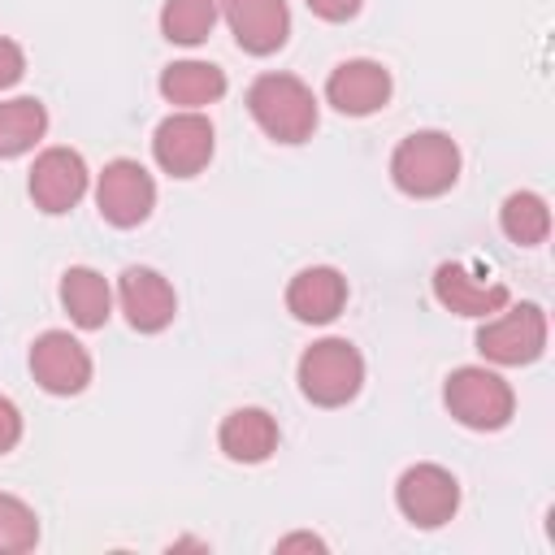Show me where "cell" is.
<instances>
[{"label":"cell","instance_id":"obj_1","mask_svg":"<svg viewBox=\"0 0 555 555\" xmlns=\"http://www.w3.org/2000/svg\"><path fill=\"white\" fill-rule=\"evenodd\" d=\"M247 113L278 143H304L317 130V95L295 74H260L247 87Z\"/></svg>","mask_w":555,"mask_h":555},{"label":"cell","instance_id":"obj_2","mask_svg":"<svg viewBox=\"0 0 555 555\" xmlns=\"http://www.w3.org/2000/svg\"><path fill=\"white\" fill-rule=\"evenodd\" d=\"M460 178V147L442 130H412L390 152V182L412 199H434Z\"/></svg>","mask_w":555,"mask_h":555},{"label":"cell","instance_id":"obj_3","mask_svg":"<svg viewBox=\"0 0 555 555\" xmlns=\"http://www.w3.org/2000/svg\"><path fill=\"white\" fill-rule=\"evenodd\" d=\"M299 390L317 408H343L364 386V356L347 338H321L299 356Z\"/></svg>","mask_w":555,"mask_h":555},{"label":"cell","instance_id":"obj_4","mask_svg":"<svg viewBox=\"0 0 555 555\" xmlns=\"http://www.w3.org/2000/svg\"><path fill=\"white\" fill-rule=\"evenodd\" d=\"M442 399H447V412H451L460 425L481 429V434L503 429V425L512 421V412H516L512 386H507L494 369H481V364L455 369V373L447 377V386H442Z\"/></svg>","mask_w":555,"mask_h":555},{"label":"cell","instance_id":"obj_5","mask_svg":"<svg viewBox=\"0 0 555 555\" xmlns=\"http://www.w3.org/2000/svg\"><path fill=\"white\" fill-rule=\"evenodd\" d=\"M95 208L117 230L143 225L152 217V208H156V182H152V173L139 160H130V156L108 160L100 169V182H95Z\"/></svg>","mask_w":555,"mask_h":555},{"label":"cell","instance_id":"obj_6","mask_svg":"<svg viewBox=\"0 0 555 555\" xmlns=\"http://www.w3.org/2000/svg\"><path fill=\"white\" fill-rule=\"evenodd\" d=\"M477 351L494 364H533L546 351V312L538 304L499 308V317L477 330Z\"/></svg>","mask_w":555,"mask_h":555},{"label":"cell","instance_id":"obj_7","mask_svg":"<svg viewBox=\"0 0 555 555\" xmlns=\"http://www.w3.org/2000/svg\"><path fill=\"white\" fill-rule=\"evenodd\" d=\"M212 147H217V134H212V121L199 108L169 113L152 134V156L173 178H195L212 160Z\"/></svg>","mask_w":555,"mask_h":555},{"label":"cell","instance_id":"obj_8","mask_svg":"<svg viewBox=\"0 0 555 555\" xmlns=\"http://www.w3.org/2000/svg\"><path fill=\"white\" fill-rule=\"evenodd\" d=\"M395 503L416 529H438L460 507V481L442 464H412L395 481Z\"/></svg>","mask_w":555,"mask_h":555},{"label":"cell","instance_id":"obj_9","mask_svg":"<svg viewBox=\"0 0 555 555\" xmlns=\"http://www.w3.org/2000/svg\"><path fill=\"white\" fill-rule=\"evenodd\" d=\"M30 373L48 395H82L91 382V351L69 330H43L30 343Z\"/></svg>","mask_w":555,"mask_h":555},{"label":"cell","instance_id":"obj_10","mask_svg":"<svg viewBox=\"0 0 555 555\" xmlns=\"http://www.w3.org/2000/svg\"><path fill=\"white\" fill-rule=\"evenodd\" d=\"M87 195V160L74 147H43L30 165V199L48 217L69 212Z\"/></svg>","mask_w":555,"mask_h":555},{"label":"cell","instance_id":"obj_11","mask_svg":"<svg viewBox=\"0 0 555 555\" xmlns=\"http://www.w3.org/2000/svg\"><path fill=\"white\" fill-rule=\"evenodd\" d=\"M117 299H121V312H126L130 330H139V334H160L178 312V295H173L169 278H160L147 264L121 269Z\"/></svg>","mask_w":555,"mask_h":555},{"label":"cell","instance_id":"obj_12","mask_svg":"<svg viewBox=\"0 0 555 555\" xmlns=\"http://www.w3.org/2000/svg\"><path fill=\"white\" fill-rule=\"evenodd\" d=\"M325 100L343 117H369V113L386 108V100H390V74H386L382 61H369V56L343 61L325 78Z\"/></svg>","mask_w":555,"mask_h":555},{"label":"cell","instance_id":"obj_13","mask_svg":"<svg viewBox=\"0 0 555 555\" xmlns=\"http://www.w3.org/2000/svg\"><path fill=\"white\" fill-rule=\"evenodd\" d=\"M225 26L234 43L251 56H269L286 43L291 35V9L286 0H221Z\"/></svg>","mask_w":555,"mask_h":555},{"label":"cell","instance_id":"obj_14","mask_svg":"<svg viewBox=\"0 0 555 555\" xmlns=\"http://www.w3.org/2000/svg\"><path fill=\"white\" fill-rule=\"evenodd\" d=\"M434 299L455 317H490V312L507 308V286L486 282L464 260H447L434 269Z\"/></svg>","mask_w":555,"mask_h":555},{"label":"cell","instance_id":"obj_15","mask_svg":"<svg viewBox=\"0 0 555 555\" xmlns=\"http://www.w3.org/2000/svg\"><path fill=\"white\" fill-rule=\"evenodd\" d=\"M347 304V278L334 264H308L291 278L286 286V308L304 325H325L343 312Z\"/></svg>","mask_w":555,"mask_h":555},{"label":"cell","instance_id":"obj_16","mask_svg":"<svg viewBox=\"0 0 555 555\" xmlns=\"http://www.w3.org/2000/svg\"><path fill=\"white\" fill-rule=\"evenodd\" d=\"M217 447L234 464H264L278 451V421L264 408H234L217 429Z\"/></svg>","mask_w":555,"mask_h":555},{"label":"cell","instance_id":"obj_17","mask_svg":"<svg viewBox=\"0 0 555 555\" xmlns=\"http://www.w3.org/2000/svg\"><path fill=\"white\" fill-rule=\"evenodd\" d=\"M225 69H217L212 61H173L160 69V95L178 108H204L217 104L225 95Z\"/></svg>","mask_w":555,"mask_h":555},{"label":"cell","instance_id":"obj_18","mask_svg":"<svg viewBox=\"0 0 555 555\" xmlns=\"http://www.w3.org/2000/svg\"><path fill=\"white\" fill-rule=\"evenodd\" d=\"M61 304L78 330H100L113 317V291L91 264H74L61 273Z\"/></svg>","mask_w":555,"mask_h":555},{"label":"cell","instance_id":"obj_19","mask_svg":"<svg viewBox=\"0 0 555 555\" xmlns=\"http://www.w3.org/2000/svg\"><path fill=\"white\" fill-rule=\"evenodd\" d=\"M48 130V108L35 95L0 100V160H13L30 152Z\"/></svg>","mask_w":555,"mask_h":555},{"label":"cell","instance_id":"obj_20","mask_svg":"<svg viewBox=\"0 0 555 555\" xmlns=\"http://www.w3.org/2000/svg\"><path fill=\"white\" fill-rule=\"evenodd\" d=\"M499 225L516 247H538L551 234V208L538 191H512L499 208Z\"/></svg>","mask_w":555,"mask_h":555},{"label":"cell","instance_id":"obj_21","mask_svg":"<svg viewBox=\"0 0 555 555\" xmlns=\"http://www.w3.org/2000/svg\"><path fill=\"white\" fill-rule=\"evenodd\" d=\"M217 13H221V0H165L160 9V35L169 43H204L217 26Z\"/></svg>","mask_w":555,"mask_h":555},{"label":"cell","instance_id":"obj_22","mask_svg":"<svg viewBox=\"0 0 555 555\" xmlns=\"http://www.w3.org/2000/svg\"><path fill=\"white\" fill-rule=\"evenodd\" d=\"M35 542H39V516H35V507L26 499L0 490V555L35 551Z\"/></svg>","mask_w":555,"mask_h":555},{"label":"cell","instance_id":"obj_23","mask_svg":"<svg viewBox=\"0 0 555 555\" xmlns=\"http://www.w3.org/2000/svg\"><path fill=\"white\" fill-rule=\"evenodd\" d=\"M22 74H26V52H22L13 39H4V35H0V91H4V87H13Z\"/></svg>","mask_w":555,"mask_h":555},{"label":"cell","instance_id":"obj_24","mask_svg":"<svg viewBox=\"0 0 555 555\" xmlns=\"http://www.w3.org/2000/svg\"><path fill=\"white\" fill-rule=\"evenodd\" d=\"M22 442V412H17V403L13 399H4L0 395V455L4 451H13Z\"/></svg>","mask_w":555,"mask_h":555},{"label":"cell","instance_id":"obj_25","mask_svg":"<svg viewBox=\"0 0 555 555\" xmlns=\"http://www.w3.org/2000/svg\"><path fill=\"white\" fill-rule=\"evenodd\" d=\"M321 22H347V17H356L360 13V4L364 0H304Z\"/></svg>","mask_w":555,"mask_h":555},{"label":"cell","instance_id":"obj_26","mask_svg":"<svg viewBox=\"0 0 555 555\" xmlns=\"http://www.w3.org/2000/svg\"><path fill=\"white\" fill-rule=\"evenodd\" d=\"M299 546H304V551H325V542L312 538V533H291V538L278 542V551H299Z\"/></svg>","mask_w":555,"mask_h":555}]
</instances>
